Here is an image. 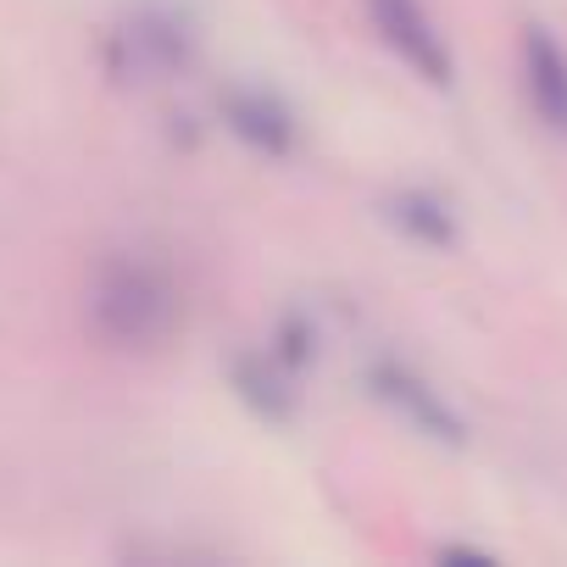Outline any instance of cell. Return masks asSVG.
Listing matches in <instances>:
<instances>
[{"label": "cell", "instance_id": "1", "mask_svg": "<svg viewBox=\"0 0 567 567\" xmlns=\"http://www.w3.org/2000/svg\"><path fill=\"white\" fill-rule=\"evenodd\" d=\"M178 323L173 278L145 256H106L90 278V329L117 351H151Z\"/></svg>", "mask_w": 567, "mask_h": 567}, {"label": "cell", "instance_id": "2", "mask_svg": "<svg viewBox=\"0 0 567 567\" xmlns=\"http://www.w3.org/2000/svg\"><path fill=\"white\" fill-rule=\"evenodd\" d=\"M368 12H373V29L384 34V45L434 90L451 84V45L440 34V23L429 18L423 0H368Z\"/></svg>", "mask_w": 567, "mask_h": 567}, {"label": "cell", "instance_id": "3", "mask_svg": "<svg viewBox=\"0 0 567 567\" xmlns=\"http://www.w3.org/2000/svg\"><path fill=\"white\" fill-rule=\"evenodd\" d=\"M523 84H528V101L534 112L567 134V51L556 45V34H545L539 23L523 29Z\"/></svg>", "mask_w": 567, "mask_h": 567}, {"label": "cell", "instance_id": "4", "mask_svg": "<svg viewBox=\"0 0 567 567\" xmlns=\"http://www.w3.org/2000/svg\"><path fill=\"white\" fill-rule=\"evenodd\" d=\"M223 123L261 156H284L296 145V117L284 112V101L267 95V90H228L223 95Z\"/></svg>", "mask_w": 567, "mask_h": 567}, {"label": "cell", "instance_id": "5", "mask_svg": "<svg viewBox=\"0 0 567 567\" xmlns=\"http://www.w3.org/2000/svg\"><path fill=\"white\" fill-rule=\"evenodd\" d=\"M373 384H379V395H384V401L412 423V429H423L429 440H451V445L462 440V417H456V412L445 406V395H440V390H429L417 373H406V368H395V362H390V368H379V373H373Z\"/></svg>", "mask_w": 567, "mask_h": 567}, {"label": "cell", "instance_id": "6", "mask_svg": "<svg viewBox=\"0 0 567 567\" xmlns=\"http://www.w3.org/2000/svg\"><path fill=\"white\" fill-rule=\"evenodd\" d=\"M390 223H395L401 234H412L417 245H429V250H451V245H456V217H451V206H445L440 195H429V189H401V195L390 200Z\"/></svg>", "mask_w": 567, "mask_h": 567}, {"label": "cell", "instance_id": "7", "mask_svg": "<svg viewBox=\"0 0 567 567\" xmlns=\"http://www.w3.org/2000/svg\"><path fill=\"white\" fill-rule=\"evenodd\" d=\"M234 384H239V395H245L261 417H272V423H284V417H290V406H296L290 384H284L267 362H234Z\"/></svg>", "mask_w": 567, "mask_h": 567}]
</instances>
